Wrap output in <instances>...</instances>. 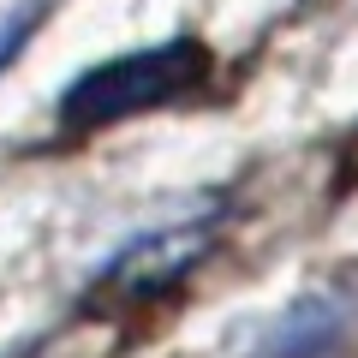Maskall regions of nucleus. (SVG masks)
I'll use <instances>...</instances> for the list:
<instances>
[{
    "instance_id": "f257e3e1",
    "label": "nucleus",
    "mask_w": 358,
    "mask_h": 358,
    "mask_svg": "<svg viewBox=\"0 0 358 358\" xmlns=\"http://www.w3.org/2000/svg\"><path fill=\"white\" fill-rule=\"evenodd\" d=\"M209 72V54L197 42H162V48H131L114 60H96L90 72H78L60 96V126L90 131V126H114V120L150 114V108L179 102L185 90H197Z\"/></svg>"
}]
</instances>
